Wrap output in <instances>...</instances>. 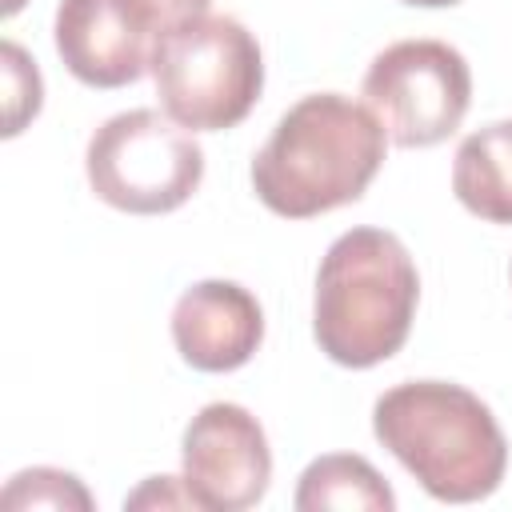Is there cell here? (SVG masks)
I'll use <instances>...</instances> for the list:
<instances>
[{
  "label": "cell",
  "instance_id": "277c9868",
  "mask_svg": "<svg viewBox=\"0 0 512 512\" xmlns=\"http://www.w3.org/2000/svg\"><path fill=\"white\" fill-rule=\"evenodd\" d=\"M160 108L188 132L236 128L264 92V56L236 16H196L172 28L152 56Z\"/></svg>",
  "mask_w": 512,
  "mask_h": 512
},
{
  "label": "cell",
  "instance_id": "3957f363",
  "mask_svg": "<svg viewBox=\"0 0 512 512\" xmlns=\"http://www.w3.org/2000/svg\"><path fill=\"white\" fill-rule=\"evenodd\" d=\"M420 272L384 228H348L316 268L312 336L340 368H376L392 360L416 320Z\"/></svg>",
  "mask_w": 512,
  "mask_h": 512
},
{
  "label": "cell",
  "instance_id": "7a4b0ae2",
  "mask_svg": "<svg viewBox=\"0 0 512 512\" xmlns=\"http://www.w3.org/2000/svg\"><path fill=\"white\" fill-rule=\"evenodd\" d=\"M372 436L444 504L488 500L508 472L492 408L452 380H404L372 404Z\"/></svg>",
  "mask_w": 512,
  "mask_h": 512
},
{
  "label": "cell",
  "instance_id": "5bb4252c",
  "mask_svg": "<svg viewBox=\"0 0 512 512\" xmlns=\"http://www.w3.org/2000/svg\"><path fill=\"white\" fill-rule=\"evenodd\" d=\"M124 4H128L132 16L156 36V44H160L172 28H180V24L196 20V16H208V8H212V0H124Z\"/></svg>",
  "mask_w": 512,
  "mask_h": 512
},
{
  "label": "cell",
  "instance_id": "e0dca14e",
  "mask_svg": "<svg viewBox=\"0 0 512 512\" xmlns=\"http://www.w3.org/2000/svg\"><path fill=\"white\" fill-rule=\"evenodd\" d=\"M20 4H24V0H4V16H16V12H20Z\"/></svg>",
  "mask_w": 512,
  "mask_h": 512
},
{
  "label": "cell",
  "instance_id": "4fadbf2b",
  "mask_svg": "<svg viewBox=\"0 0 512 512\" xmlns=\"http://www.w3.org/2000/svg\"><path fill=\"white\" fill-rule=\"evenodd\" d=\"M0 64H4V136L12 140L24 132L28 120H36L44 104V80L36 60L16 40L0 44Z\"/></svg>",
  "mask_w": 512,
  "mask_h": 512
},
{
  "label": "cell",
  "instance_id": "8fae6325",
  "mask_svg": "<svg viewBox=\"0 0 512 512\" xmlns=\"http://www.w3.org/2000/svg\"><path fill=\"white\" fill-rule=\"evenodd\" d=\"M296 512H392L396 508V492L388 488V480L356 452H328L316 456L296 484L292 496Z\"/></svg>",
  "mask_w": 512,
  "mask_h": 512
},
{
  "label": "cell",
  "instance_id": "5b68a950",
  "mask_svg": "<svg viewBox=\"0 0 512 512\" xmlns=\"http://www.w3.org/2000/svg\"><path fill=\"white\" fill-rule=\"evenodd\" d=\"M88 188L116 212L164 216L188 204L204 180V148L168 112L132 108L108 116L84 152Z\"/></svg>",
  "mask_w": 512,
  "mask_h": 512
},
{
  "label": "cell",
  "instance_id": "9c48e42d",
  "mask_svg": "<svg viewBox=\"0 0 512 512\" xmlns=\"http://www.w3.org/2000/svg\"><path fill=\"white\" fill-rule=\"evenodd\" d=\"M172 344L196 372H236L264 344V308L236 280H196L172 308Z\"/></svg>",
  "mask_w": 512,
  "mask_h": 512
},
{
  "label": "cell",
  "instance_id": "7c38bea8",
  "mask_svg": "<svg viewBox=\"0 0 512 512\" xmlns=\"http://www.w3.org/2000/svg\"><path fill=\"white\" fill-rule=\"evenodd\" d=\"M4 508H76L92 512V492L64 468H24L4 488Z\"/></svg>",
  "mask_w": 512,
  "mask_h": 512
},
{
  "label": "cell",
  "instance_id": "8992f818",
  "mask_svg": "<svg viewBox=\"0 0 512 512\" xmlns=\"http://www.w3.org/2000/svg\"><path fill=\"white\" fill-rule=\"evenodd\" d=\"M360 96L396 148H432L460 128L472 68L444 40H396L372 56Z\"/></svg>",
  "mask_w": 512,
  "mask_h": 512
},
{
  "label": "cell",
  "instance_id": "6da1fadb",
  "mask_svg": "<svg viewBox=\"0 0 512 512\" xmlns=\"http://www.w3.org/2000/svg\"><path fill=\"white\" fill-rule=\"evenodd\" d=\"M388 132L368 104L340 92L296 100L252 156L256 200L284 220L356 204L384 164Z\"/></svg>",
  "mask_w": 512,
  "mask_h": 512
},
{
  "label": "cell",
  "instance_id": "2e32d148",
  "mask_svg": "<svg viewBox=\"0 0 512 512\" xmlns=\"http://www.w3.org/2000/svg\"><path fill=\"white\" fill-rule=\"evenodd\" d=\"M400 4H412V8H452L460 0H400Z\"/></svg>",
  "mask_w": 512,
  "mask_h": 512
},
{
  "label": "cell",
  "instance_id": "30bf717a",
  "mask_svg": "<svg viewBox=\"0 0 512 512\" xmlns=\"http://www.w3.org/2000/svg\"><path fill=\"white\" fill-rule=\"evenodd\" d=\"M452 192L472 216L512 224V120L484 124L460 140L452 160Z\"/></svg>",
  "mask_w": 512,
  "mask_h": 512
},
{
  "label": "cell",
  "instance_id": "9a60e30c",
  "mask_svg": "<svg viewBox=\"0 0 512 512\" xmlns=\"http://www.w3.org/2000/svg\"><path fill=\"white\" fill-rule=\"evenodd\" d=\"M196 508V500H192V492H188V484H184V476H148L128 500H124V508Z\"/></svg>",
  "mask_w": 512,
  "mask_h": 512
},
{
  "label": "cell",
  "instance_id": "ba28073f",
  "mask_svg": "<svg viewBox=\"0 0 512 512\" xmlns=\"http://www.w3.org/2000/svg\"><path fill=\"white\" fill-rule=\"evenodd\" d=\"M52 40L64 68L88 88H124L152 72L156 36L124 0H60Z\"/></svg>",
  "mask_w": 512,
  "mask_h": 512
},
{
  "label": "cell",
  "instance_id": "52a82bcc",
  "mask_svg": "<svg viewBox=\"0 0 512 512\" xmlns=\"http://www.w3.org/2000/svg\"><path fill=\"white\" fill-rule=\"evenodd\" d=\"M184 484L196 508L244 512L264 500L272 480V448L260 420L232 400L204 404L180 440Z\"/></svg>",
  "mask_w": 512,
  "mask_h": 512
}]
</instances>
